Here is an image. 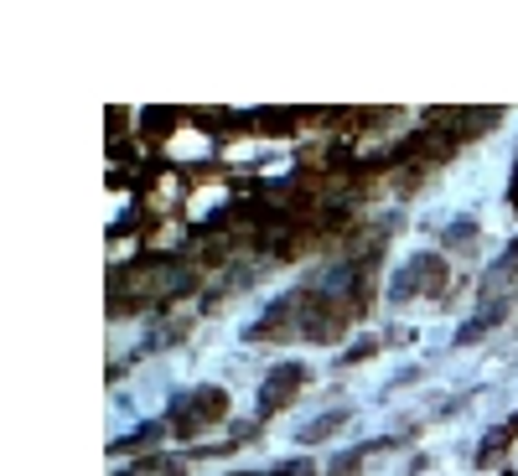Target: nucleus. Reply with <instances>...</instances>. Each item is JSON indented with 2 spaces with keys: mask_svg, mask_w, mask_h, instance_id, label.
<instances>
[{
  "mask_svg": "<svg viewBox=\"0 0 518 476\" xmlns=\"http://www.w3.org/2000/svg\"><path fill=\"white\" fill-rule=\"evenodd\" d=\"M192 404H197V409H187V404L177 409V429H181V435H187V429L212 425V419H223V394H218V388H197Z\"/></svg>",
  "mask_w": 518,
  "mask_h": 476,
  "instance_id": "nucleus-1",
  "label": "nucleus"
},
{
  "mask_svg": "<svg viewBox=\"0 0 518 476\" xmlns=\"http://www.w3.org/2000/svg\"><path fill=\"white\" fill-rule=\"evenodd\" d=\"M301 383V367H285L275 383H264V409H285V394Z\"/></svg>",
  "mask_w": 518,
  "mask_h": 476,
  "instance_id": "nucleus-2",
  "label": "nucleus"
}]
</instances>
